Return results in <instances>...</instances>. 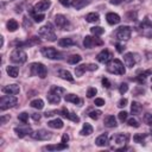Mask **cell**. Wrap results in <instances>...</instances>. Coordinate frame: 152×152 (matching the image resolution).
<instances>
[{"label": "cell", "mask_w": 152, "mask_h": 152, "mask_svg": "<svg viewBox=\"0 0 152 152\" xmlns=\"http://www.w3.org/2000/svg\"><path fill=\"white\" fill-rule=\"evenodd\" d=\"M38 34L43 38H45L46 40H50V42H55L56 40V33H55V28H53V25L51 23H46L44 26H42L39 30H38Z\"/></svg>", "instance_id": "cell-1"}, {"label": "cell", "mask_w": 152, "mask_h": 152, "mask_svg": "<svg viewBox=\"0 0 152 152\" xmlns=\"http://www.w3.org/2000/svg\"><path fill=\"white\" fill-rule=\"evenodd\" d=\"M107 70L110 74H114V75H124L126 72L122 62L119 61V59H110L107 63Z\"/></svg>", "instance_id": "cell-2"}, {"label": "cell", "mask_w": 152, "mask_h": 152, "mask_svg": "<svg viewBox=\"0 0 152 152\" xmlns=\"http://www.w3.org/2000/svg\"><path fill=\"white\" fill-rule=\"evenodd\" d=\"M30 75L31 76H39L40 78H45L48 75L46 66L42 63H32L30 65Z\"/></svg>", "instance_id": "cell-3"}, {"label": "cell", "mask_w": 152, "mask_h": 152, "mask_svg": "<svg viewBox=\"0 0 152 152\" xmlns=\"http://www.w3.org/2000/svg\"><path fill=\"white\" fill-rule=\"evenodd\" d=\"M17 102H18V99L13 95H7L6 94V95L1 96V99H0V109H1V112L14 107L17 104Z\"/></svg>", "instance_id": "cell-4"}, {"label": "cell", "mask_w": 152, "mask_h": 152, "mask_svg": "<svg viewBox=\"0 0 152 152\" xmlns=\"http://www.w3.org/2000/svg\"><path fill=\"white\" fill-rule=\"evenodd\" d=\"M131 33H132V28L129 26H120L114 32V37L120 42H126L131 38Z\"/></svg>", "instance_id": "cell-5"}, {"label": "cell", "mask_w": 152, "mask_h": 152, "mask_svg": "<svg viewBox=\"0 0 152 152\" xmlns=\"http://www.w3.org/2000/svg\"><path fill=\"white\" fill-rule=\"evenodd\" d=\"M10 59H11V62H13V63H15V64H23V63L26 62L27 55H26V52L23 51L21 49H14V50L11 52Z\"/></svg>", "instance_id": "cell-6"}, {"label": "cell", "mask_w": 152, "mask_h": 152, "mask_svg": "<svg viewBox=\"0 0 152 152\" xmlns=\"http://www.w3.org/2000/svg\"><path fill=\"white\" fill-rule=\"evenodd\" d=\"M40 53L45 57V58H49V59H59L61 58V53L55 49V48H42L40 49Z\"/></svg>", "instance_id": "cell-7"}, {"label": "cell", "mask_w": 152, "mask_h": 152, "mask_svg": "<svg viewBox=\"0 0 152 152\" xmlns=\"http://www.w3.org/2000/svg\"><path fill=\"white\" fill-rule=\"evenodd\" d=\"M103 42L102 39L97 38V36L91 37V36H86V38L83 39V46L87 49H90L93 46H97V45H102Z\"/></svg>", "instance_id": "cell-8"}, {"label": "cell", "mask_w": 152, "mask_h": 152, "mask_svg": "<svg viewBox=\"0 0 152 152\" xmlns=\"http://www.w3.org/2000/svg\"><path fill=\"white\" fill-rule=\"evenodd\" d=\"M31 137L34 139V140H48L51 138V133L48 132L46 129H37L34 132L31 133Z\"/></svg>", "instance_id": "cell-9"}, {"label": "cell", "mask_w": 152, "mask_h": 152, "mask_svg": "<svg viewBox=\"0 0 152 152\" xmlns=\"http://www.w3.org/2000/svg\"><path fill=\"white\" fill-rule=\"evenodd\" d=\"M140 28H141V33L145 37H152V23L145 18L144 21L140 24Z\"/></svg>", "instance_id": "cell-10"}, {"label": "cell", "mask_w": 152, "mask_h": 152, "mask_svg": "<svg viewBox=\"0 0 152 152\" xmlns=\"http://www.w3.org/2000/svg\"><path fill=\"white\" fill-rule=\"evenodd\" d=\"M55 24L57 27H59L62 30H66V27L69 26V20L63 14H57L55 17Z\"/></svg>", "instance_id": "cell-11"}, {"label": "cell", "mask_w": 152, "mask_h": 152, "mask_svg": "<svg viewBox=\"0 0 152 152\" xmlns=\"http://www.w3.org/2000/svg\"><path fill=\"white\" fill-rule=\"evenodd\" d=\"M129 140V134L128 133H118L113 135V141L118 145H126Z\"/></svg>", "instance_id": "cell-12"}, {"label": "cell", "mask_w": 152, "mask_h": 152, "mask_svg": "<svg viewBox=\"0 0 152 152\" xmlns=\"http://www.w3.org/2000/svg\"><path fill=\"white\" fill-rule=\"evenodd\" d=\"M96 58H97V61H99L100 63H108V62L112 59V53H110L107 49H103V50L96 56Z\"/></svg>", "instance_id": "cell-13"}, {"label": "cell", "mask_w": 152, "mask_h": 152, "mask_svg": "<svg viewBox=\"0 0 152 152\" xmlns=\"http://www.w3.org/2000/svg\"><path fill=\"white\" fill-rule=\"evenodd\" d=\"M50 6H51L50 0H40L34 5V10L36 12H45Z\"/></svg>", "instance_id": "cell-14"}, {"label": "cell", "mask_w": 152, "mask_h": 152, "mask_svg": "<svg viewBox=\"0 0 152 152\" xmlns=\"http://www.w3.org/2000/svg\"><path fill=\"white\" fill-rule=\"evenodd\" d=\"M19 91H20V88L18 84H8L2 88V93L7 95H17Z\"/></svg>", "instance_id": "cell-15"}, {"label": "cell", "mask_w": 152, "mask_h": 152, "mask_svg": "<svg viewBox=\"0 0 152 152\" xmlns=\"http://www.w3.org/2000/svg\"><path fill=\"white\" fill-rule=\"evenodd\" d=\"M14 132L17 133V135L19 138H24L25 135H31L32 133V128L30 126H24V127H15L14 128Z\"/></svg>", "instance_id": "cell-16"}, {"label": "cell", "mask_w": 152, "mask_h": 152, "mask_svg": "<svg viewBox=\"0 0 152 152\" xmlns=\"http://www.w3.org/2000/svg\"><path fill=\"white\" fill-rule=\"evenodd\" d=\"M124 62H125L126 66L133 68V66L135 65V63H137V59H135V57H134V55H133L132 52H127V53L124 56Z\"/></svg>", "instance_id": "cell-17"}, {"label": "cell", "mask_w": 152, "mask_h": 152, "mask_svg": "<svg viewBox=\"0 0 152 152\" xmlns=\"http://www.w3.org/2000/svg\"><path fill=\"white\" fill-rule=\"evenodd\" d=\"M106 20H107V23H108L109 25H115V24H119L121 19H120V15H119V14L110 12V13H107Z\"/></svg>", "instance_id": "cell-18"}, {"label": "cell", "mask_w": 152, "mask_h": 152, "mask_svg": "<svg viewBox=\"0 0 152 152\" xmlns=\"http://www.w3.org/2000/svg\"><path fill=\"white\" fill-rule=\"evenodd\" d=\"M46 97H48L49 103H51V104H57V103H59V102H61V95L56 94V93H55V91H52V90H50V91L48 93Z\"/></svg>", "instance_id": "cell-19"}, {"label": "cell", "mask_w": 152, "mask_h": 152, "mask_svg": "<svg viewBox=\"0 0 152 152\" xmlns=\"http://www.w3.org/2000/svg\"><path fill=\"white\" fill-rule=\"evenodd\" d=\"M95 144L100 147H104L108 145V134L107 133H103L101 135H99L96 139H95Z\"/></svg>", "instance_id": "cell-20"}, {"label": "cell", "mask_w": 152, "mask_h": 152, "mask_svg": "<svg viewBox=\"0 0 152 152\" xmlns=\"http://www.w3.org/2000/svg\"><path fill=\"white\" fill-rule=\"evenodd\" d=\"M68 145L66 142H61V144H56V145H48L44 147V150L48 151H62V150H66Z\"/></svg>", "instance_id": "cell-21"}, {"label": "cell", "mask_w": 152, "mask_h": 152, "mask_svg": "<svg viewBox=\"0 0 152 152\" xmlns=\"http://www.w3.org/2000/svg\"><path fill=\"white\" fill-rule=\"evenodd\" d=\"M103 124H104V126L108 127V128L116 127V125H118V124H116V120H115V118H114V115H107V116H104Z\"/></svg>", "instance_id": "cell-22"}, {"label": "cell", "mask_w": 152, "mask_h": 152, "mask_svg": "<svg viewBox=\"0 0 152 152\" xmlns=\"http://www.w3.org/2000/svg\"><path fill=\"white\" fill-rule=\"evenodd\" d=\"M58 76H59L61 78L65 80V81L74 82V77H72V75L70 74V71H68V70H65V69H61V70L58 71Z\"/></svg>", "instance_id": "cell-23"}, {"label": "cell", "mask_w": 152, "mask_h": 152, "mask_svg": "<svg viewBox=\"0 0 152 152\" xmlns=\"http://www.w3.org/2000/svg\"><path fill=\"white\" fill-rule=\"evenodd\" d=\"M48 126L51 128H55V129H61V128H63L64 124L61 119H53V120H50L48 122Z\"/></svg>", "instance_id": "cell-24"}, {"label": "cell", "mask_w": 152, "mask_h": 152, "mask_svg": "<svg viewBox=\"0 0 152 152\" xmlns=\"http://www.w3.org/2000/svg\"><path fill=\"white\" fill-rule=\"evenodd\" d=\"M58 45L61 48H70V46L75 45V42L71 38H62L58 40Z\"/></svg>", "instance_id": "cell-25"}, {"label": "cell", "mask_w": 152, "mask_h": 152, "mask_svg": "<svg viewBox=\"0 0 152 152\" xmlns=\"http://www.w3.org/2000/svg\"><path fill=\"white\" fill-rule=\"evenodd\" d=\"M64 99H65L66 102H72L75 104H81L82 103V100L77 95H75V94H68V95H65Z\"/></svg>", "instance_id": "cell-26"}, {"label": "cell", "mask_w": 152, "mask_h": 152, "mask_svg": "<svg viewBox=\"0 0 152 152\" xmlns=\"http://www.w3.org/2000/svg\"><path fill=\"white\" fill-rule=\"evenodd\" d=\"M89 2H90V0H74V1L71 2V5H72L76 10H81V8L86 7Z\"/></svg>", "instance_id": "cell-27"}, {"label": "cell", "mask_w": 152, "mask_h": 152, "mask_svg": "<svg viewBox=\"0 0 152 152\" xmlns=\"http://www.w3.org/2000/svg\"><path fill=\"white\" fill-rule=\"evenodd\" d=\"M30 13H31V15H32V18L34 19V21L36 23H40V21H43V19L45 18V15L43 14V13H38V12H36V10L33 8H30Z\"/></svg>", "instance_id": "cell-28"}, {"label": "cell", "mask_w": 152, "mask_h": 152, "mask_svg": "<svg viewBox=\"0 0 152 152\" xmlns=\"http://www.w3.org/2000/svg\"><path fill=\"white\" fill-rule=\"evenodd\" d=\"M150 74H152V70H151V69H150V70H147V71H144V72L139 74V75L135 77V81H137L138 83H140V84H144V83H145V81H146L147 75H150Z\"/></svg>", "instance_id": "cell-29"}, {"label": "cell", "mask_w": 152, "mask_h": 152, "mask_svg": "<svg viewBox=\"0 0 152 152\" xmlns=\"http://www.w3.org/2000/svg\"><path fill=\"white\" fill-rule=\"evenodd\" d=\"M141 109H142V107H141V104H140L139 102H135V101L132 102V106H131V113H132L133 115H138V114H140Z\"/></svg>", "instance_id": "cell-30"}, {"label": "cell", "mask_w": 152, "mask_h": 152, "mask_svg": "<svg viewBox=\"0 0 152 152\" xmlns=\"http://www.w3.org/2000/svg\"><path fill=\"white\" fill-rule=\"evenodd\" d=\"M6 72L8 74V76H11V77H17L18 76V74H19V69H18V66H13V65H8L7 68H6Z\"/></svg>", "instance_id": "cell-31"}, {"label": "cell", "mask_w": 152, "mask_h": 152, "mask_svg": "<svg viewBox=\"0 0 152 152\" xmlns=\"http://www.w3.org/2000/svg\"><path fill=\"white\" fill-rule=\"evenodd\" d=\"M86 20L88 23H97L100 20V15L97 13H95V12H91V13H88L86 15Z\"/></svg>", "instance_id": "cell-32"}, {"label": "cell", "mask_w": 152, "mask_h": 152, "mask_svg": "<svg viewBox=\"0 0 152 152\" xmlns=\"http://www.w3.org/2000/svg\"><path fill=\"white\" fill-rule=\"evenodd\" d=\"M18 27H19V24H18V21L15 19H10L7 21V30L10 32H14Z\"/></svg>", "instance_id": "cell-33"}, {"label": "cell", "mask_w": 152, "mask_h": 152, "mask_svg": "<svg viewBox=\"0 0 152 152\" xmlns=\"http://www.w3.org/2000/svg\"><path fill=\"white\" fill-rule=\"evenodd\" d=\"M87 70H89L88 64H81L75 68V74H76V76H82Z\"/></svg>", "instance_id": "cell-34"}, {"label": "cell", "mask_w": 152, "mask_h": 152, "mask_svg": "<svg viewBox=\"0 0 152 152\" xmlns=\"http://www.w3.org/2000/svg\"><path fill=\"white\" fill-rule=\"evenodd\" d=\"M30 104H31L32 108L42 109V108L44 107V101H43L42 99H34V100H32V101L30 102Z\"/></svg>", "instance_id": "cell-35"}, {"label": "cell", "mask_w": 152, "mask_h": 152, "mask_svg": "<svg viewBox=\"0 0 152 152\" xmlns=\"http://www.w3.org/2000/svg\"><path fill=\"white\" fill-rule=\"evenodd\" d=\"M81 135H90L91 133H93V127H91V125L90 124H84L83 125V128L81 129Z\"/></svg>", "instance_id": "cell-36"}, {"label": "cell", "mask_w": 152, "mask_h": 152, "mask_svg": "<svg viewBox=\"0 0 152 152\" xmlns=\"http://www.w3.org/2000/svg\"><path fill=\"white\" fill-rule=\"evenodd\" d=\"M82 57L80 55H71L69 58H68V63L69 64H77L78 62H81Z\"/></svg>", "instance_id": "cell-37"}, {"label": "cell", "mask_w": 152, "mask_h": 152, "mask_svg": "<svg viewBox=\"0 0 152 152\" xmlns=\"http://www.w3.org/2000/svg\"><path fill=\"white\" fill-rule=\"evenodd\" d=\"M90 32H91L94 36H101V34L104 33V28H102V27H100V26H94V27L90 28Z\"/></svg>", "instance_id": "cell-38"}, {"label": "cell", "mask_w": 152, "mask_h": 152, "mask_svg": "<svg viewBox=\"0 0 152 152\" xmlns=\"http://www.w3.org/2000/svg\"><path fill=\"white\" fill-rule=\"evenodd\" d=\"M145 138H146V134H142V133H140V134H134V135H133V140H134L135 142H138V144L144 142Z\"/></svg>", "instance_id": "cell-39"}, {"label": "cell", "mask_w": 152, "mask_h": 152, "mask_svg": "<svg viewBox=\"0 0 152 152\" xmlns=\"http://www.w3.org/2000/svg\"><path fill=\"white\" fill-rule=\"evenodd\" d=\"M18 120L21 121L23 124H26V122L28 121V113H26V112L20 113V114L18 115Z\"/></svg>", "instance_id": "cell-40"}, {"label": "cell", "mask_w": 152, "mask_h": 152, "mask_svg": "<svg viewBox=\"0 0 152 152\" xmlns=\"http://www.w3.org/2000/svg\"><path fill=\"white\" fill-rule=\"evenodd\" d=\"M137 17H138L137 12L131 11V12H127V13H126V19H127V20H137Z\"/></svg>", "instance_id": "cell-41"}, {"label": "cell", "mask_w": 152, "mask_h": 152, "mask_svg": "<svg viewBox=\"0 0 152 152\" xmlns=\"http://www.w3.org/2000/svg\"><path fill=\"white\" fill-rule=\"evenodd\" d=\"M50 90L55 91V93H56V94H58V95H62V94H64V93H65V89H64V88H62V87H57V86H53Z\"/></svg>", "instance_id": "cell-42"}, {"label": "cell", "mask_w": 152, "mask_h": 152, "mask_svg": "<svg viewBox=\"0 0 152 152\" xmlns=\"http://www.w3.org/2000/svg\"><path fill=\"white\" fill-rule=\"evenodd\" d=\"M101 114H102L101 110H91V112L89 113V116H90L91 119H94V120H97Z\"/></svg>", "instance_id": "cell-43"}, {"label": "cell", "mask_w": 152, "mask_h": 152, "mask_svg": "<svg viewBox=\"0 0 152 152\" xmlns=\"http://www.w3.org/2000/svg\"><path fill=\"white\" fill-rule=\"evenodd\" d=\"M127 90H128V84H127V83H121V84H120V88H119V93H120L121 95H124Z\"/></svg>", "instance_id": "cell-44"}, {"label": "cell", "mask_w": 152, "mask_h": 152, "mask_svg": "<svg viewBox=\"0 0 152 152\" xmlns=\"http://www.w3.org/2000/svg\"><path fill=\"white\" fill-rule=\"evenodd\" d=\"M96 93H97L96 88H93V87H91V88H89L88 91H87V97H89V99H90V97H94Z\"/></svg>", "instance_id": "cell-45"}, {"label": "cell", "mask_w": 152, "mask_h": 152, "mask_svg": "<svg viewBox=\"0 0 152 152\" xmlns=\"http://www.w3.org/2000/svg\"><path fill=\"white\" fill-rule=\"evenodd\" d=\"M127 124H128L129 126H132V127H139V122H138V120H135L134 118L128 119V120H127Z\"/></svg>", "instance_id": "cell-46"}, {"label": "cell", "mask_w": 152, "mask_h": 152, "mask_svg": "<svg viewBox=\"0 0 152 152\" xmlns=\"http://www.w3.org/2000/svg\"><path fill=\"white\" fill-rule=\"evenodd\" d=\"M118 116H119V120H120L121 122H124V121L127 120V112L122 110V112H120V113L118 114Z\"/></svg>", "instance_id": "cell-47"}, {"label": "cell", "mask_w": 152, "mask_h": 152, "mask_svg": "<svg viewBox=\"0 0 152 152\" xmlns=\"http://www.w3.org/2000/svg\"><path fill=\"white\" fill-rule=\"evenodd\" d=\"M94 103H95V106L101 107V106H104V100H103V99H101V97H97V99H95Z\"/></svg>", "instance_id": "cell-48"}, {"label": "cell", "mask_w": 152, "mask_h": 152, "mask_svg": "<svg viewBox=\"0 0 152 152\" xmlns=\"http://www.w3.org/2000/svg\"><path fill=\"white\" fill-rule=\"evenodd\" d=\"M23 25H24V27H30V26H32V23L30 21V19H28L27 17H24V19H23Z\"/></svg>", "instance_id": "cell-49"}, {"label": "cell", "mask_w": 152, "mask_h": 152, "mask_svg": "<svg viewBox=\"0 0 152 152\" xmlns=\"http://www.w3.org/2000/svg\"><path fill=\"white\" fill-rule=\"evenodd\" d=\"M118 106H119L120 108H124V107H126V106H127V99H121V100L119 101Z\"/></svg>", "instance_id": "cell-50"}, {"label": "cell", "mask_w": 152, "mask_h": 152, "mask_svg": "<svg viewBox=\"0 0 152 152\" xmlns=\"http://www.w3.org/2000/svg\"><path fill=\"white\" fill-rule=\"evenodd\" d=\"M124 50H125V45H122V44H116V51L119 52V53H122L124 52Z\"/></svg>", "instance_id": "cell-51"}, {"label": "cell", "mask_w": 152, "mask_h": 152, "mask_svg": "<svg viewBox=\"0 0 152 152\" xmlns=\"http://www.w3.org/2000/svg\"><path fill=\"white\" fill-rule=\"evenodd\" d=\"M102 84H103V87H106V88H110V82L108 81V78H102Z\"/></svg>", "instance_id": "cell-52"}, {"label": "cell", "mask_w": 152, "mask_h": 152, "mask_svg": "<svg viewBox=\"0 0 152 152\" xmlns=\"http://www.w3.org/2000/svg\"><path fill=\"white\" fill-rule=\"evenodd\" d=\"M59 2H61V5H63L65 7H69L71 5V0H59Z\"/></svg>", "instance_id": "cell-53"}, {"label": "cell", "mask_w": 152, "mask_h": 152, "mask_svg": "<svg viewBox=\"0 0 152 152\" xmlns=\"http://www.w3.org/2000/svg\"><path fill=\"white\" fill-rule=\"evenodd\" d=\"M31 116H32V119H33L34 121H39V120H40V114H38V113H33Z\"/></svg>", "instance_id": "cell-54"}, {"label": "cell", "mask_w": 152, "mask_h": 152, "mask_svg": "<svg viewBox=\"0 0 152 152\" xmlns=\"http://www.w3.org/2000/svg\"><path fill=\"white\" fill-rule=\"evenodd\" d=\"M126 0H110V4L112 5H120L122 2H125Z\"/></svg>", "instance_id": "cell-55"}, {"label": "cell", "mask_w": 152, "mask_h": 152, "mask_svg": "<svg viewBox=\"0 0 152 152\" xmlns=\"http://www.w3.org/2000/svg\"><path fill=\"white\" fill-rule=\"evenodd\" d=\"M7 120H10V115H7V116H4V115H2V116L0 118V122H1V124H5Z\"/></svg>", "instance_id": "cell-56"}, {"label": "cell", "mask_w": 152, "mask_h": 152, "mask_svg": "<svg viewBox=\"0 0 152 152\" xmlns=\"http://www.w3.org/2000/svg\"><path fill=\"white\" fill-rule=\"evenodd\" d=\"M68 140H69L68 134H63V137H62V142H66Z\"/></svg>", "instance_id": "cell-57"}, {"label": "cell", "mask_w": 152, "mask_h": 152, "mask_svg": "<svg viewBox=\"0 0 152 152\" xmlns=\"http://www.w3.org/2000/svg\"><path fill=\"white\" fill-rule=\"evenodd\" d=\"M146 122H147L150 126H152V115H150L148 118H146Z\"/></svg>", "instance_id": "cell-58"}, {"label": "cell", "mask_w": 152, "mask_h": 152, "mask_svg": "<svg viewBox=\"0 0 152 152\" xmlns=\"http://www.w3.org/2000/svg\"><path fill=\"white\" fill-rule=\"evenodd\" d=\"M151 90H152V87H151Z\"/></svg>", "instance_id": "cell-59"}]
</instances>
